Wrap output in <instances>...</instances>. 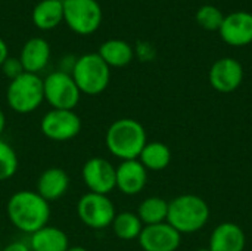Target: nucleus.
Wrapping results in <instances>:
<instances>
[{"label":"nucleus","instance_id":"obj_5","mask_svg":"<svg viewBox=\"0 0 252 251\" xmlns=\"http://www.w3.org/2000/svg\"><path fill=\"white\" fill-rule=\"evenodd\" d=\"M43 101V78H40L37 74L24 72L9 81L6 89V102L12 111L18 114H30L35 111Z\"/></svg>","mask_w":252,"mask_h":251},{"label":"nucleus","instance_id":"obj_6","mask_svg":"<svg viewBox=\"0 0 252 251\" xmlns=\"http://www.w3.org/2000/svg\"><path fill=\"white\" fill-rule=\"evenodd\" d=\"M63 21L80 36H90L100 27L102 7L97 0H62Z\"/></svg>","mask_w":252,"mask_h":251},{"label":"nucleus","instance_id":"obj_7","mask_svg":"<svg viewBox=\"0 0 252 251\" xmlns=\"http://www.w3.org/2000/svg\"><path fill=\"white\" fill-rule=\"evenodd\" d=\"M44 101L52 109H74L81 98L72 75L66 71L50 72L43 80Z\"/></svg>","mask_w":252,"mask_h":251},{"label":"nucleus","instance_id":"obj_9","mask_svg":"<svg viewBox=\"0 0 252 251\" xmlns=\"http://www.w3.org/2000/svg\"><path fill=\"white\" fill-rule=\"evenodd\" d=\"M83 129V121L74 109H50L47 111L41 121V133L55 142H66L80 135Z\"/></svg>","mask_w":252,"mask_h":251},{"label":"nucleus","instance_id":"obj_13","mask_svg":"<svg viewBox=\"0 0 252 251\" xmlns=\"http://www.w3.org/2000/svg\"><path fill=\"white\" fill-rule=\"evenodd\" d=\"M223 41L229 46L242 47L252 43V13L233 12L224 16L219 30Z\"/></svg>","mask_w":252,"mask_h":251},{"label":"nucleus","instance_id":"obj_26","mask_svg":"<svg viewBox=\"0 0 252 251\" xmlns=\"http://www.w3.org/2000/svg\"><path fill=\"white\" fill-rule=\"evenodd\" d=\"M4 72V75L9 78V80H13L16 77H19L21 74H24V67L19 61V58H7L3 65L0 67Z\"/></svg>","mask_w":252,"mask_h":251},{"label":"nucleus","instance_id":"obj_21","mask_svg":"<svg viewBox=\"0 0 252 251\" xmlns=\"http://www.w3.org/2000/svg\"><path fill=\"white\" fill-rule=\"evenodd\" d=\"M137 160L146 170L161 172L171 163V151L162 142H148Z\"/></svg>","mask_w":252,"mask_h":251},{"label":"nucleus","instance_id":"obj_8","mask_svg":"<svg viewBox=\"0 0 252 251\" xmlns=\"http://www.w3.org/2000/svg\"><path fill=\"white\" fill-rule=\"evenodd\" d=\"M115 215V206L108 195L87 192L77 203L78 219L87 228L94 231H100L111 226Z\"/></svg>","mask_w":252,"mask_h":251},{"label":"nucleus","instance_id":"obj_3","mask_svg":"<svg viewBox=\"0 0 252 251\" xmlns=\"http://www.w3.org/2000/svg\"><path fill=\"white\" fill-rule=\"evenodd\" d=\"M210 219V207L198 195L186 194L168 203L167 223L180 234L201 231Z\"/></svg>","mask_w":252,"mask_h":251},{"label":"nucleus","instance_id":"obj_28","mask_svg":"<svg viewBox=\"0 0 252 251\" xmlns=\"http://www.w3.org/2000/svg\"><path fill=\"white\" fill-rule=\"evenodd\" d=\"M9 58V50H7V44L4 43V40L0 37V67L3 65V62Z\"/></svg>","mask_w":252,"mask_h":251},{"label":"nucleus","instance_id":"obj_2","mask_svg":"<svg viewBox=\"0 0 252 251\" xmlns=\"http://www.w3.org/2000/svg\"><path fill=\"white\" fill-rule=\"evenodd\" d=\"M105 143L108 151L121 161L137 160L148 143L145 127L134 118L115 120L106 130Z\"/></svg>","mask_w":252,"mask_h":251},{"label":"nucleus","instance_id":"obj_27","mask_svg":"<svg viewBox=\"0 0 252 251\" xmlns=\"http://www.w3.org/2000/svg\"><path fill=\"white\" fill-rule=\"evenodd\" d=\"M1 251H31L30 246L22 243V241H13L10 244H7Z\"/></svg>","mask_w":252,"mask_h":251},{"label":"nucleus","instance_id":"obj_22","mask_svg":"<svg viewBox=\"0 0 252 251\" xmlns=\"http://www.w3.org/2000/svg\"><path fill=\"white\" fill-rule=\"evenodd\" d=\"M111 228L117 238H120L123 241H133V240L139 238V235L143 229V223L136 213L121 212V213L115 215Z\"/></svg>","mask_w":252,"mask_h":251},{"label":"nucleus","instance_id":"obj_24","mask_svg":"<svg viewBox=\"0 0 252 251\" xmlns=\"http://www.w3.org/2000/svg\"><path fill=\"white\" fill-rule=\"evenodd\" d=\"M195 19H196L198 25L202 27L204 30H207V31H219L221 24H223L224 15L214 4H204L196 10Z\"/></svg>","mask_w":252,"mask_h":251},{"label":"nucleus","instance_id":"obj_18","mask_svg":"<svg viewBox=\"0 0 252 251\" xmlns=\"http://www.w3.org/2000/svg\"><path fill=\"white\" fill-rule=\"evenodd\" d=\"M28 246L31 251H66L69 247V240L62 229L46 225L31 234Z\"/></svg>","mask_w":252,"mask_h":251},{"label":"nucleus","instance_id":"obj_23","mask_svg":"<svg viewBox=\"0 0 252 251\" xmlns=\"http://www.w3.org/2000/svg\"><path fill=\"white\" fill-rule=\"evenodd\" d=\"M136 215L145 226L164 223L168 215V201L159 197H149L140 203Z\"/></svg>","mask_w":252,"mask_h":251},{"label":"nucleus","instance_id":"obj_15","mask_svg":"<svg viewBox=\"0 0 252 251\" xmlns=\"http://www.w3.org/2000/svg\"><path fill=\"white\" fill-rule=\"evenodd\" d=\"M69 188V176L63 169L49 167L37 180V194L47 203L62 198Z\"/></svg>","mask_w":252,"mask_h":251},{"label":"nucleus","instance_id":"obj_20","mask_svg":"<svg viewBox=\"0 0 252 251\" xmlns=\"http://www.w3.org/2000/svg\"><path fill=\"white\" fill-rule=\"evenodd\" d=\"M32 24L40 30H53L63 21L62 0H41L38 1L31 15Z\"/></svg>","mask_w":252,"mask_h":251},{"label":"nucleus","instance_id":"obj_30","mask_svg":"<svg viewBox=\"0 0 252 251\" xmlns=\"http://www.w3.org/2000/svg\"><path fill=\"white\" fill-rule=\"evenodd\" d=\"M66 251H89V250H87V249H84V247H81V246H69Z\"/></svg>","mask_w":252,"mask_h":251},{"label":"nucleus","instance_id":"obj_14","mask_svg":"<svg viewBox=\"0 0 252 251\" xmlns=\"http://www.w3.org/2000/svg\"><path fill=\"white\" fill-rule=\"evenodd\" d=\"M148 182V170L139 160L121 161L115 167V188L124 195H137Z\"/></svg>","mask_w":252,"mask_h":251},{"label":"nucleus","instance_id":"obj_12","mask_svg":"<svg viewBox=\"0 0 252 251\" xmlns=\"http://www.w3.org/2000/svg\"><path fill=\"white\" fill-rule=\"evenodd\" d=\"M244 80V68L233 58H221L216 61L210 70V83L220 93L235 92Z\"/></svg>","mask_w":252,"mask_h":251},{"label":"nucleus","instance_id":"obj_10","mask_svg":"<svg viewBox=\"0 0 252 251\" xmlns=\"http://www.w3.org/2000/svg\"><path fill=\"white\" fill-rule=\"evenodd\" d=\"M81 176L89 192L108 195L115 189V167L102 157L87 160L83 166Z\"/></svg>","mask_w":252,"mask_h":251},{"label":"nucleus","instance_id":"obj_29","mask_svg":"<svg viewBox=\"0 0 252 251\" xmlns=\"http://www.w3.org/2000/svg\"><path fill=\"white\" fill-rule=\"evenodd\" d=\"M4 127H6V115H4L3 109L0 108V136L4 132Z\"/></svg>","mask_w":252,"mask_h":251},{"label":"nucleus","instance_id":"obj_1","mask_svg":"<svg viewBox=\"0 0 252 251\" xmlns=\"http://www.w3.org/2000/svg\"><path fill=\"white\" fill-rule=\"evenodd\" d=\"M6 215L16 229L31 235L49 223L50 206L35 191L22 189L10 195Z\"/></svg>","mask_w":252,"mask_h":251},{"label":"nucleus","instance_id":"obj_16","mask_svg":"<svg viewBox=\"0 0 252 251\" xmlns=\"http://www.w3.org/2000/svg\"><path fill=\"white\" fill-rule=\"evenodd\" d=\"M50 59V46L43 37H31L21 49L19 61L25 72L37 74L47 65Z\"/></svg>","mask_w":252,"mask_h":251},{"label":"nucleus","instance_id":"obj_19","mask_svg":"<svg viewBox=\"0 0 252 251\" xmlns=\"http://www.w3.org/2000/svg\"><path fill=\"white\" fill-rule=\"evenodd\" d=\"M97 55L105 61L109 68H123L133 61L134 50L127 41L120 38H111L100 44Z\"/></svg>","mask_w":252,"mask_h":251},{"label":"nucleus","instance_id":"obj_4","mask_svg":"<svg viewBox=\"0 0 252 251\" xmlns=\"http://www.w3.org/2000/svg\"><path fill=\"white\" fill-rule=\"evenodd\" d=\"M71 75L81 95L96 96L106 90L111 80V68L97 53H86L74 62Z\"/></svg>","mask_w":252,"mask_h":251},{"label":"nucleus","instance_id":"obj_11","mask_svg":"<svg viewBox=\"0 0 252 251\" xmlns=\"http://www.w3.org/2000/svg\"><path fill=\"white\" fill-rule=\"evenodd\" d=\"M180 232L167 222L143 226L139 235V244L143 251H176L180 246Z\"/></svg>","mask_w":252,"mask_h":251},{"label":"nucleus","instance_id":"obj_31","mask_svg":"<svg viewBox=\"0 0 252 251\" xmlns=\"http://www.w3.org/2000/svg\"><path fill=\"white\" fill-rule=\"evenodd\" d=\"M196 251H211V250H210V249H198Z\"/></svg>","mask_w":252,"mask_h":251},{"label":"nucleus","instance_id":"obj_25","mask_svg":"<svg viewBox=\"0 0 252 251\" xmlns=\"http://www.w3.org/2000/svg\"><path fill=\"white\" fill-rule=\"evenodd\" d=\"M19 161L15 149L0 139V182H4L15 176Z\"/></svg>","mask_w":252,"mask_h":251},{"label":"nucleus","instance_id":"obj_17","mask_svg":"<svg viewBox=\"0 0 252 251\" xmlns=\"http://www.w3.org/2000/svg\"><path fill=\"white\" fill-rule=\"evenodd\" d=\"M247 244L245 234L241 226L232 222L219 225L210 237L211 251H244Z\"/></svg>","mask_w":252,"mask_h":251}]
</instances>
